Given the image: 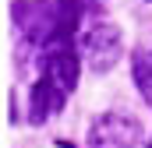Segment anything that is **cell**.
Instances as JSON below:
<instances>
[{
  "label": "cell",
  "instance_id": "cell-6",
  "mask_svg": "<svg viewBox=\"0 0 152 148\" xmlns=\"http://www.w3.org/2000/svg\"><path fill=\"white\" fill-rule=\"evenodd\" d=\"M131 71H134L138 92L152 102V46H138V49L131 53Z\"/></svg>",
  "mask_w": 152,
  "mask_h": 148
},
{
  "label": "cell",
  "instance_id": "cell-2",
  "mask_svg": "<svg viewBox=\"0 0 152 148\" xmlns=\"http://www.w3.org/2000/svg\"><path fill=\"white\" fill-rule=\"evenodd\" d=\"M81 49H85V60H88L92 71H96V74H106L117 60H120V53H124L120 28H117L113 21H99V25H92Z\"/></svg>",
  "mask_w": 152,
  "mask_h": 148
},
{
  "label": "cell",
  "instance_id": "cell-3",
  "mask_svg": "<svg viewBox=\"0 0 152 148\" xmlns=\"http://www.w3.org/2000/svg\"><path fill=\"white\" fill-rule=\"evenodd\" d=\"M142 138L138 120L124 116V113H106L92 123L88 131V148H134Z\"/></svg>",
  "mask_w": 152,
  "mask_h": 148
},
{
  "label": "cell",
  "instance_id": "cell-5",
  "mask_svg": "<svg viewBox=\"0 0 152 148\" xmlns=\"http://www.w3.org/2000/svg\"><path fill=\"white\" fill-rule=\"evenodd\" d=\"M64 95H67V88H64L50 71H42V78H39L36 88H32V123L50 120L53 113L64 106Z\"/></svg>",
  "mask_w": 152,
  "mask_h": 148
},
{
  "label": "cell",
  "instance_id": "cell-4",
  "mask_svg": "<svg viewBox=\"0 0 152 148\" xmlns=\"http://www.w3.org/2000/svg\"><path fill=\"white\" fill-rule=\"evenodd\" d=\"M42 71H50L67 92L78 85V53H75V39H53L46 42V64Z\"/></svg>",
  "mask_w": 152,
  "mask_h": 148
},
{
  "label": "cell",
  "instance_id": "cell-1",
  "mask_svg": "<svg viewBox=\"0 0 152 148\" xmlns=\"http://www.w3.org/2000/svg\"><path fill=\"white\" fill-rule=\"evenodd\" d=\"M11 18L32 46H46L60 32V4H50V0H14Z\"/></svg>",
  "mask_w": 152,
  "mask_h": 148
},
{
  "label": "cell",
  "instance_id": "cell-7",
  "mask_svg": "<svg viewBox=\"0 0 152 148\" xmlns=\"http://www.w3.org/2000/svg\"><path fill=\"white\" fill-rule=\"evenodd\" d=\"M149 148H152V145H149Z\"/></svg>",
  "mask_w": 152,
  "mask_h": 148
}]
</instances>
